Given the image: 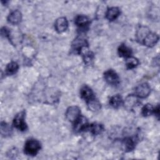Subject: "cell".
<instances>
[{
  "label": "cell",
  "instance_id": "ac0fdd59",
  "mask_svg": "<svg viewBox=\"0 0 160 160\" xmlns=\"http://www.w3.org/2000/svg\"><path fill=\"white\" fill-rule=\"evenodd\" d=\"M87 103V106L88 109L93 112H96L99 111L101 109V103L100 102L94 97L92 99H91L90 100L86 102Z\"/></svg>",
  "mask_w": 160,
  "mask_h": 160
},
{
  "label": "cell",
  "instance_id": "7402d4cb",
  "mask_svg": "<svg viewBox=\"0 0 160 160\" xmlns=\"http://www.w3.org/2000/svg\"><path fill=\"white\" fill-rule=\"evenodd\" d=\"M1 133L4 137L9 136L12 133V129L9 126V124H8L6 122H1Z\"/></svg>",
  "mask_w": 160,
  "mask_h": 160
},
{
  "label": "cell",
  "instance_id": "9a60e30c",
  "mask_svg": "<svg viewBox=\"0 0 160 160\" xmlns=\"http://www.w3.org/2000/svg\"><path fill=\"white\" fill-rule=\"evenodd\" d=\"M122 144L126 152H130L134 149L136 142L133 138L127 137L122 140Z\"/></svg>",
  "mask_w": 160,
  "mask_h": 160
},
{
  "label": "cell",
  "instance_id": "cb8c5ba5",
  "mask_svg": "<svg viewBox=\"0 0 160 160\" xmlns=\"http://www.w3.org/2000/svg\"><path fill=\"white\" fill-rule=\"evenodd\" d=\"M154 108L152 106V105L148 103L145 104L142 107L141 113L143 116L147 117L151 115L152 113H154Z\"/></svg>",
  "mask_w": 160,
  "mask_h": 160
},
{
  "label": "cell",
  "instance_id": "603a6c76",
  "mask_svg": "<svg viewBox=\"0 0 160 160\" xmlns=\"http://www.w3.org/2000/svg\"><path fill=\"white\" fill-rule=\"evenodd\" d=\"M139 64V61L137 58L134 57L130 56L126 59V66L128 69H133L136 68Z\"/></svg>",
  "mask_w": 160,
  "mask_h": 160
},
{
  "label": "cell",
  "instance_id": "484cf974",
  "mask_svg": "<svg viewBox=\"0 0 160 160\" xmlns=\"http://www.w3.org/2000/svg\"><path fill=\"white\" fill-rule=\"evenodd\" d=\"M154 114H155L156 116H158V118H159V105H158L154 109Z\"/></svg>",
  "mask_w": 160,
  "mask_h": 160
},
{
  "label": "cell",
  "instance_id": "30bf717a",
  "mask_svg": "<svg viewBox=\"0 0 160 160\" xmlns=\"http://www.w3.org/2000/svg\"><path fill=\"white\" fill-rule=\"evenodd\" d=\"M159 41V36L154 32H150L144 39L142 41V44L144 45L151 48L153 47L154 45L156 44V43Z\"/></svg>",
  "mask_w": 160,
  "mask_h": 160
},
{
  "label": "cell",
  "instance_id": "ffe728a7",
  "mask_svg": "<svg viewBox=\"0 0 160 160\" xmlns=\"http://www.w3.org/2000/svg\"><path fill=\"white\" fill-rule=\"evenodd\" d=\"M19 69V65L16 62H14L12 61L11 62H9L6 68V74L7 75L11 76V75H13Z\"/></svg>",
  "mask_w": 160,
  "mask_h": 160
},
{
  "label": "cell",
  "instance_id": "8fae6325",
  "mask_svg": "<svg viewBox=\"0 0 160 160\" xmlns=\"http://www.w3.org/2000/svg\"><path fill=\"white\" fill-rule=\"evenodd\" d=\"M149 29L146 26H141L139 27V28L137 29L136 33V38L137 41L141 43L142 42V41L145 38V37L150 32Z\"/></svg>",
  "mask_w": 160,
  "mask_h": 160
},
{
  "label": "cell",
  "instance_id": "3957f363",
  "mask_svg": "<svg viewBox=\"0 0 160 160\" xmlns=\"http://www.w3.org/2000/svg\"><path fill=\"white\" fill-rule=\"evenodd\" d=\"M26 112L22 111L18 112L13 119L14 126L21 131H24L27 129V124L25 122Z\"/></svg>",
  "mask_w": 160,
  "mask_h": 160
},
{
  "label": "cell",
  "instance_id": "8992f818",
  "mask_svg": "<svg viewBox=\"0 0 160 160\" xmlns=\"http://www.w3.org/2000/svg\"><path fill=\"white\" fill-rule=\"evenodd\" d=\"M89 125V124L88 123V119L85 117L81 116L74 122V130L76 132L88 131Z\"/></svg>",
  "mask_w": 160,
  "mask_h": 160
},
{
  "label": "cell",
  "instance_id": "277c9868",
  "mask_svg": "<svg viewBox=\"0 0 160 160\" xmlns=\"http://www.w3.org/2000/svg\"><path fill=\"white\" fill-rule=\"evenodd\" d=\"M81 116V109L76 106L69 107L66 112V117L67 119L71 122H74Z\"/></svg>",
  "mask_w": 160,
  "mask_h": 160
},
{
  "label": "cell",
  "instance_id": "7c38bea8",
  "mask_svg": "<svg viewBox=\"0 0 160 160\" xmlns=\"http://www.w3.org/2000/svg\"><path fill=\"white\" fill-rule=\"evenodd\" d=\"M21 12L19 10H14L9 14L8 17V21L12 24H18L21 22Z\"/></svg>",
  "mask_w": 160,
  "mask_h": 160
},
{
  "label": "cell",
  "instance_id": "d4e9b609",
  "mask_svg": "<svg viewBox=\"0 0 160 160\" xmlns=\"http://www.w3.org/2000/svg\"><path fill=\"white\" fill-rule=\"evenodd\" d=\"M82 58L84 63L89 64L94 59V54L91 51H86L85 54H82Z\"/></svg>",
  "mask_w": 160,
  "mask_h": 160
},
{
  "label": "cell",
  "instance_id": "6da1fadb",
  "mask_svg": "<svg viewBox=\"0 0 160 160\" xmlns=\"http://www.w3.org/2000/svg\"><path fill=\"white\" fill-rule=\"evenodd\" d=\"M41 149V143L34 139H30L26 141L24 151L28 156H36Z\"/></svg>",
  "mask_w": 160,
  "mask_h": 160
},
{
  "label": "cell",
  "instance_id": "ba28073f",
  "mask_svg": "<svg viewBox=\"0 0 160 160\" xmlns=\"http://www.w3.org/2000/svg\"><path fill=\"white\" fill-rule=\"evenodd\" d=\"M139 103L140 102L136 96L129 94L126 98L124 102V105L125 108L128 110H132L135 107L138 106Z\"/></svg>",
  "mask_w": 160,
  "mask_h": 160
},
{
  "label": "cell",
  "instance_id": "4fadbf2b",
  "mask_svg": "<svg viewBox=\"0 0 160 160\" xmlns=\"http://www.w3.org/2000/svg\"><path fill=\"white\" fill-rule=\"evenodd\" d=\"M80 95L86 102L94 97L92 90L87 85H84L81 88Z\"/></svg>",
  "mask_w": 160,
  "mask_h": 160
},
{
  "label": "cell",
  "instance_id": "7a4b0ae2",
  "mask_svg": "<svg viewBox=\"0 0 160 160\" xmlns=\"http://www.w3.org/2000/svg\"><path fill=\"white\" fill-rule=\"evenodd\" d=\"M88 47L87 40L82 36H78L71 44L72 51L76 54H81L84 48Z\"/></svg>",
  "mask_w": 160,
  "mask_h": 160
},
{
  "label": "cell",
  "instance_id": "5bb4252c",
  "mask_svg": "<svg viewBox=\"0 0 160 160\" xmlns=\"http://www.w3.org/2000/svg\"><path fill=\"white\" fill-rule=\"evenodd\" d=\"M120 9L118 7H111L108 9L106 13V18L109 21H113L120 14Z\"/></svg>",
  "mask_w": 160,
  "mask_h": 160
},
{
  "label": "cell",
  "instance_id": "44dd1931",
  "mask_svg": "<svg viewBox=\"0 0 160 160\" xmlns=\"http://www.w3.org/2000/svg\"><path fill=\"white\" fill-rule=\"evenodd\" d=\"M122 103V97L119 94L112 96L109 99V104L114 108H118Z\"/></svg>",
  "mask_w": 160,
  "mask_h": 160
},
{
  "label": "cell",
  "instance_id": "d6986e66",
  "mask_svg": "<svg viewBox=\"0 0 160 160\" xmlns=\"http://www.w3.org/2000/svg\"><path fill=\"white\" fill-rule=\"evenodd\" d=\"M88 130H89L92 134L98 135L101 134L103 131L104 126L101 124L95 122L89 124Z\"/></svg>",
  "mask_w": 160,
  "mask_h": 160
},
{
  "label": "cell",
  "instance_id": "e0dca14e",
  "mask_svg": "<svg viewBox=\"0 0 160 160\" xmlns=\"http://www.w3.org/2000/svg\"><path fill=\"white\" fill-rule=\"evenodd\" d=\"M74 23L81 28H84L89 23L88 18L84 15H78L75 18Z\"/></svg>",
  "mask_w": 160,
  "mask_h": 160
},
{
  "label": "cell",
  "instance_id": "9c48e42d",
  "mask_svg": "<svg viewBox=\"0 0 160 160\" xmlns=\"http://www.w3.org/2000/svg\"><path fill=\"white\" fill-rule=\"evenodd\" d=\"M68 28V22L66 18L61 17L56 19L54 23L55 30L58 33H62L67 30Z\"/></svg>",
  "mask_w": 160,
  "mask_h": 160
},
{
  "label": "cell",
  "instance_id": "2e32d148",
  "mask_svg": "<svg viewBox=\"0 0 160 160\" xmlns=\"http://www.w3.org/2000/svg\"><path fill=\"white\" fill-rule=\"evenodd\" d=\"M118 52L120 57L128 58L131 56L132 49L126 46L124 44H122L119 46Z\"/></svg>",
  "mask_w": 160,
  "mask_h": 160
},
{
  "label": "cell",
  "instance_id": "5b68a950",
  "mask_svg": "<svg viewBox=\"0 0 160 160\" xmlns=\"http://www.w3.org/2000/svg\"><path fill=\"white\" fill-rule=\"evenodd\" d=\"M105 81L111 85L116 86L119 83V78L113 69H108L104 73Z\"/></svg>",
  "mask_w": 160,
  "mask_h": 160
},
{
  "label": "cell",
  "instance_id": "52a82bcc",
  "mask_svg": "<svg viewBox=\"0 0 160 160\" xmlns=\"http://www.w3.org/2000/svg\"><path fill=\"white\" fill-rule=\"evenodd\" d=\"M150 92L151 88L147 82H143L135 88L136 95L140 98H145L148 97Z\"/></svg>",
  "mask_w": 160,
  "mask_h": 160
}]
</instances>
